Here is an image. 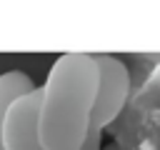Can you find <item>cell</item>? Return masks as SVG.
<instances>
[{
	"mask_svg": "<svg viewBox=\"0 0 160 150\" xmlns=\"http://www.w3.org/2000/svg\"><path fill=\"white\" fill-rule=\"evenodd\" d=\"M98 90V68L90 52H62L40 88L38 142L42 150H80Z\"/></svg>",
	"mask_w": 160,
	"mask_h": 150,
	"instance_id": "1",
	"label": "cell"
},
{
	"mask_svg": "<svg viewBox=\"0 0 160 150\" xmlns=\"http://www.w3.org/2000/svg\"><path fill=\"white\" fill-rule=\"evenodd\" d=\"M40 88L18 98L0 120V140L5 150H42L38 142V112H40Z\"/></svg>",
	"mask_w": 160,
	"mask_h": 150,
	"instance_id": "3",
	"label": "cell"
},
{
	"mask_svg": "<svg viewBox=\"0 0 160 150\" xmlns=\"http://www.w3.org/2000/svg\"><path fill=\"white\" fill-rule=\"evenodd\" d=\"M95 68H98V90H95V102L90 112V128L102 130L108 128L120 110L128 102L130 95V72L125 62L115 55H92Z\"/></svg>",
	"mask_w": 160,
	"mask_h": 150,
	"instance_id": "2",
	"label": "cell"
},
{
	"mask_svg": "<svg viewBox=\"0 0 160 150\" xmlns=\"http://www.w3.org/2000/svg\"><path fill=\"white\" fill-rule=\"evenodd\" d=\"M35 90V82L30 80L28 72L22 70H8V72H0V120L5 115V110L22 95L32 92Z\"/></svg>",
	"mask_w": 160,
	"mask_h": 150,
	"instance_id": "4",
	"label": "cell"
},
{
	"mask_svg": "<svg viewBox=\"0 0 160 150\" xmlns=\"http://www.w3.org/2000/svg\"><path fill=\"white\" fill-rule=\"evenodd\" d=\"M80 150H102V130L90 128L85 140H82V145H80Z\"/></svg>",
	"mask_w": 160,
	"mask_h": 150,
	"instance_id": "5",
	"label": "cell"
},
{
	"mask_svg": "<svg viewBox=\"0 0 160 150\" xmlns=\"http://www.w3.org/2000/svg\"><path fill=\"white\" fill-rule=\"evenodd\" d=\"M102 150H122V148H120V145H118V142H110V145H105V148H102Z\"/></svg>",
	"mask_w": 160,
	"mask_h": 150,
	"instance_id": "6",
	"label": "cell"
},
{
	"mask_svg": "<svg viewBox=\"0 0 160 150\" xmlns=\"http://www.w3.org/2000/svg\"><path fill=\"white\" fill-rule=\"evenodd\" d=\"M0 150H5V148H2V140H0Z\"/></svg>",
	"mask_w": 160,
	"mask_h": 150,
	"instance_id": "7",
	"label": "cell"
}]
</instances>
